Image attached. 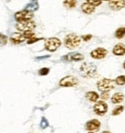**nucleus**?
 <instances>
[{
	"label": "nucleus",
	"mask_w": 125,
	"mask_h": 133,
	"mask_svg": "<svg viewBox=\"0 0 125 133\" xmlns=\"http://www.w3.org/2000/svg\"><path fill=\"white\" fill-rule=\"evenodd\" d=\"M40 39H43V38H37V37H32L31 39H29L27 41L28 44H32V43H37V41H39Z\"/></svg>",
	"instance_id": "28"
},
{
	"label": "nucleus",
	"mask_w": 125,
	"mask_h": 133,
	"mask_svg": "<svg viewBox=\"0 0 125 133\" xmlns=\"http://www.w3.org/2000/svg\"><path fill=\"white\" fill-rule=\"evenodd\" d=\"M113 53L116 56H123L125 54V45L119 43L116 45L113 49Z\"/></svg>",
	"instance_id": "13"
},
{
	"label": "nucleus",
	"mask_w": 125,
	"mask_h": 133,
	"mask_svg": "<svg viewBox=\"0 0 125 133\" xmlns=\"http://www.w3.org/2000/svg\"><path fill=\"white\" fill-rule=\"evenodd\" d=\"M80 44H81V38L78 36L73 34L68 35L64 38V45L66 48L70 50L76 48L79 46Z\"/></svg>",
	"instance_id": "3"
},
{
	"label": "nucleus",
	"mask_w": 125,
	"mask_h": 133,
	"mask_svg": "<svg viewBox=\"0 0 125 133\" xmlns=\"http://www.w3.org/2000/svg\"><path fill=\"white\" fill-rule=\"evenodd\" d=\"M102 133H110V132H108V131H104V132H103Z\"/></svg>",
	"instance_id": "32"
},
{
	"label": "nucleus",
	"mask_w": 125,
	"mask_h": 133,
	"mask_svg": "<svg viewBox=\"0 0 125 133\" xmlns=\"http://www.w3.org/2000/svg\"><path fill=\"white\" fill-rule=\"evenodd\" d=\"M124 110V106H118L115 109H113L112 112V115L113 116H117L122 113V111Z\"/></svg>",
	"instance_id": "22"
},
{
	"label": "nucleus",
	"mask_w": 125,
	"mask_h": 133,
	"mask_svg": "<svg viewBox=\"0 0 125 133\" xmlns=\"http://www.w3.org/2000/svg\"><path fill=\"white\" fill-rule=\"evenodd\" d=\"M83 59H84V56L81 54H78V53L68 54L62 57V59H64L66 61H75V62H79Z\"/></svg>",
	"instance_id": "12"
},
{
	"label": "nucleus",
	"mask_w": 125,
	"mask_h": 133,
	"mask_svg": "<svg viewBox=\"0 0 125 133\" xmlns=\"http://www.w3.org/2000/svg\"><path fill=\"white\" fill-rule=\"evenodd\" d=\"M24 35V37H26V39H31L32 37H36L35 34L34 32H32L31 31H26V32H24L23 34Z\"/></svg>",
	"instance_id": "25"
},
{
	"label": "nucleus",
	"mask_w": 125,
	"mask_h": 133,
	"mask_svg": "<svg viewBox=\"0 0 125 133\" xmlns=\"http://www.w3.org/2000/svg\"><path fill=\"white\" fill-rule=\"evenodd\" d=\"M100 127V122L97 119L90 120L86 124V129L90 132L97 131Z\"/></svg>",
	"instance_id": "10"
},
{
	"label": "nucleus",
	"mask_w": 125,
	"mask_h": 133,
	"mask_svg": "<svg viewBox=\"0 0 125 133\" xmlns=\"http://www.w3.org/2000/svg\"><path fill=\"white\" fill-rule=\"evenodd\" d=\"M38 8H39L38 1L37 0H31L25 7V10L30 11V12H33V11L37 10Z\"/></svg>",
	"instance_id": "15"
},
{
	"label": "nucleus",
	"mask_w": 125,
	"mask_h": 133,
	"mask_svg": "<svg viewBox=\"0 0 125 133\" xmlns=\"http://www.w3.org/2000/svg\"><path fill=\"white\" fill-rule=\"evenodd\" d=\"M94 112L97 115L103 116L106 114L108 110V105L104 101H98L94 106Z\"/></svg>",
	"instance_id": "8"
},
{
	"label": "nucleus",
	"mask_w": 125,
	"mask_h": 133,
	"mask_svg": "<svg viewBox=\"0 0 125 133\" xmlns=\"http://www.w3.org/2000/svg\"><path fill=\"white\" fill-rule=\"evenodd\" d=\"M77 2L76 0H64V6L67 9L75 8L76 6Z\"/></svg>",
	"instance_id": "19"
},
{
	"label": "nucleus",
	"mask_w": 125,
	"mask_h": 133,
	"mask_svg": "<svg viewBox=\"0 0 125 133\" xmlns=\"http://www.w3.org/2000/svg\"><path fill=\"white\" fill-rule=\"evenodd\" d=\"M116 82L112 79L103 78L97 83L98 89L102 92H108L115 87Z\"/></svg>",
	"instance_id": "2"
},
{
	"label": "nucleus",
	"mask_w": 125,
	"mask_h": 133,
	"mask_svg": "<svg viewBox=\"0 0 125 133\" xmlns=\"http://www.w3.org/2000/svg\"><path fill=\"white\" fill-rule=\"evenodd\" d=\"M115 82H116V83L117 85H119V86L124 85L125 84V76L124 75H121V76H119V77H117V78L116 79Z\"/></svg>",
	"instance_id": "21"
},
{
	"label": "nucleus",
	"mask_w": 125,
	"mask_h": 133,
	"mask_svg": "<svg viewBox=\"0 0 125 133\" xmlns=\"http://www.w3.org/2000/svg\"><path fill=\"white\" fill-rule=\"evenodd\" d=\"M92 36L91 35H83L82 36V39L84 40V41H89V39H91Z\"/></svg>",
	"instance_id": "29"
},
{
	"label": "nucleus",
	"mask_w": 125,
	"mask_h": 133,
	"mask_svg": "<svg viewBox=\"0 0 125 133\" xmlns=\"http://www.w3.org/2000/svg\"><path fill=\"white\" fill-rule=\"evenodd\" d=\"M89 133H94V132H89Z\"/></svg>",
	"instance_id": "34"
},
{
	"label": "nucleus",
	"mask_w": 125,
	"mask_h": 133,
	"mask_svg": "<svg viewBox=\"0 0 125 133\" xmlns=\"http://www.w3.org/2000/svg\"><path fill=\"white\" fill-rule=\"evenodd\" d=\"M50 72V69L48 68V67H43L41 68L39 70V75H42V76H45L47 75Z\"/></svg>",
	"instance_id": "24"
},
{
	"label": "nucleus",
	"mask_w": 125,
	"mask_h": 133,
	"mask_svg": "<svg viewBox=\"0 0 125 133\" xmlns=\"http://www.w3.org/2000/svg\"><path fill=\"white\" fill-rule=\"evenodd\" d=\"M125 35V28L121 27L119 28L116 31L115 33V36L117 37L118 39H121L123 37H124Z\"/></svg>",
	"instance_id": "20"
},
{
	"label": "nucleus",
	"mask_w": 125,
	"mask_h": 133,
	"mask_svg": "<svg viewBox=\"0 0 125 133\" xmlns=\"http://www.w3.org/2000/svg\"><path fill=\"white\" fill-rule=\"evenodd\" d=\"M105 1H108V0H105Z\"/></svg>",
	"instance_id": "35"
},
{
	"label": "nucleus",
	"mask_w": 125,
	"mask_h": 133,
	"mask_svg": "<svg viewBox=\"0 0 125 133\" xmlns=\"http://www.w3.org/2000/svg\"><path fill=\"white\" fill-rule=\"evenodd\" d=\"M25 39H26V37H24V35L20 34V33H14V34H12V35L10 37V41L15 44L22 43Z\"/></svg>",
	"instance_id": "14"
},
{
	"label": "nucleus",
	"mask_w": 125,
	"mask_h": 133,
	"mask_svg": "<svg viewBox=\"0 0 125 133\" xmlns=\"http://www.w3.org/2000/svg\"><path fill=\"white\" fill-rule=\"evenodd\" d=\"M7 41H8L7 36L0 34V45H4L5 44H7Z\"/></svg>",
	"instance_id": "26"
},
{
	"label": "nucleus",
	"mask_w": 125,
	"mask_h": 133,
	"mask_svg": "<svg viewBox=\"0 0 125 133\" xmlns=\"http://www.w3.org/2000/svg\"><path fill=\"white\" fill-rule=\"evenodd\" d=\"M48 58H50L49 55H45V56H37L36 57L37 60H43V59H46Z\"/></svg>",
	"instance_id": "30"
},
{
	"label": "nucleus",
	"mask_w": 125,
	"mask_h": 133,
	"mask_svg": "<svg viewBox=\"0 0 125 133\" xmlns=\"http://www.w3.org/2000/svg\"><path fill=\"white\" fill-rule=\"evenodd\" d=\"M33 13L32 12L28 11L27 10H24L22 11L16 12L15 15L16 21H29L33 18Z\"/></svg>",
	"instance_id": "7"
},
{
	"label": "nucleus",
	"mask_w": 125,
	"mask_h": 133,
	"mask_svg": "<svg viewBox=\"0 0 125 133\" xmlns=\"http://www.w3.org/2000/svg\"><path fill=\"white\" fill-rule=\"evenodd\" d=\"M81 72L85 78H93L97 73V66L94 63L85 62L83 64L80 68Z\"/></svg>",
	"instance_id": "1"
},
{
	"label": "nucleus",
	"mask_w": 125,
	"mask_h": 133,
	"mask_svg": "<svg viewBox=\"0 0 125 133\" xmlns=\"http://www.w3.org/2000/svg\"><path fill=\"white\" fill-rule=\"evenodd\" d=\"M86 97L90 102H96L99 98V95L95 91H89L86 94Z\"/></svg>",
	"instance_id": "18"
},
{
	"label": "nucleus",
	"mask_w": 125,
	"mask_h": 133,
	"mask_svg": "<svg viewBox=\"0 0 125 133\" xmlns=\"http://www.w3.org/2000/svg\"><path fill=\"white\" fill-rule=\"evenodd\" d=\"M35 23L34 21H31V20L24 21H19L16 25L17 29L18 31H23V32L32 31L35 28Z\"/></svg>",
	"instance_id": "5"
},
{
	"label": "nucleus",
	"mask_w": 125,
	"mask_h": 133,
	"mask_svg": "<svg viewBox=\"0 0 125 133\" xmlns=\"http://www.w3.org/2000/svg\"><path fill=\"white\" fill-rule=\"evenodd\" d=\"M107 54H108V51L106 49L102 48H98L91 52V56L94 59H102L106 57Z\"/></svg>",
	"instance_id": "9"
},
{
	"label": "nucleus",
	"mask_w": 125,
	"mask_h": 133,
	"mask_svg": "<svg viewBox=\"0 0 125 133\" xmlns=\"http://www.w3.org/2000/svg\"><path fill=\"white\" fill-rule=\"evenodd\" d=\"M81 9H82L83 12H85L86 14H91L95 10V8L92 4H89V3H83L81 5Z\"/></svg>",
	"instance_id": "16"
},
{
	"label": "nucleus",
	"mask_w": 125,
	"mask_h": 133,
	"mask_svg": "<svg viewBox=\"0 0 125 133\" xmlns=\"http://www.w3.org/2000/svg\"><path fill=\"white\" fill-rule=\"evenodd\" d=\"M123 66H124V68L125 69V61H124V64H123Z\"/></svg>",
	"instance_id": "33"
},
{
	"label": "nucleus",
	"mask_w": 125,
	"mask_h": 133,
	"mask_svg": "<svg viewBox=\"0 0 125 133\" xmlns=\"http://www.w3.org/2000/svg\"><path fill=\"white\" fill-rule=\"evenodd\" d=\"M109 97V95L108 94V92H102V99H108Z\"/></svg>",
	"instance_id": "31"
},
{
	"label": "nucleus",
	"mask_w": 125,
	"mask_h": 133,
	"mask_svg": "<svg viewBox=\"0 0 125 133\" xmlns=\"http://www.w3.org/2000/svg\"><path fill=\"white\" fill-rule=\"evenodd\" d=\"M62 45V42L57 37H50L45 42V48L50 52H54Z\"/></svg>",
	"instance_id": "4"
},
{
	"label": "nucleus",
	"mask_w": 125,
	"mask_h": 133,
	"mask_svg": "<svg viewBox=\"0 0 125 133\" xmlns=\"http://www.w3.org/2000/svg\"><path fill=\"white\" fill-rule=\"evenodd\" d=\"M124 94L120 92H118V93L113 94V97L111 98V101L114 104H119L124 100Z\"/></svg>",
	"instance_id": "17"
},
{
	"label": "nucleus",
	"mask_w": 125,
	"mask_h": 133,
	"mask_svg": "<svg viewBox=\"0 0 125 133\" xmlns=\"http://www.w3.org/2000/svg\"><path fill=\"white\" fill-rule=\"evenodd\" d=\"M78 81L74 76H66L59 81V86L62 87H73L78 85Z\"/></svg>",
	"instance_id": "6"
},
{
	"label": "nucleus",
	"mask_w": 125,
	"mask_h": 133,
	"mask_svg": "<svg viewBox=\"0 0 125 133\" xmlns=\"http://www.w3.org/2000/svg\"><path fill=\"white\" fill-rule=\"evenodd\" d=\"M87 2H88V3L92 4L93 6L95 7V6H98L101 4L102 0H87Z\"/></svg>",
	"instance_id": "27"
},
{
	"label": "nucleus",
	"mask_w": 125,
	"mask_h": 133,
	"mask_svg": "<svg viewBox=\"0 0 125 133\" xmlns=\"http://www.w3.org/2000/svg\"><path fill=\"white\" fill-rule=\"evenodd\" d=\"M48 126H49L48 121L45 117L42 118L41 121H40V127H41V128L42 129H45V128H47Z\"/></svg>",
	"instance_id": "23"
},
{
	"label": "nucleus",
	"mask_w": 125,
	"mask_h": 133,
	"mask_svg": "<svg viewBox=\"0 0 125 133\" xmlns=\"http://www.w3.org/2000/svg\"><path fill=\"white\" fill-rule=\"evenodd\" d=\"M109 6L113 10H119L125 7V0H110Z\"/></svg>",
	"instance_id": "11"
}]
</instances>
